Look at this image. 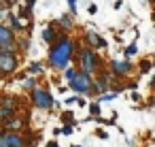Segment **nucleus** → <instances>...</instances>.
<instances>
[{"instance_id": "obj_1", "label": "nucleus", "mask_w": 155, "mask_h": 147, "mask_svg": "<svg viewBox=\"0 0 155 147\" xmlns=\"http://www.w3.org/2000/svg\"><path fill=\"white\" fill-rule=\"evenodd\" d=\"M74 51H77V43L68 34H62L53 45H49L47 62L53 70H64L66 66H70V60L74 58Z\"/></svg>"}, {"instance_id": "obj_2", "label": "nucleus", "mask_w": 155, "mask_h": 147, "mask_svg": "<svg viewBox=\"0 0 155 147\" xmlns=\"http://www.w3.org/2000/svg\"><path fill=\"white\" fill-rule=\"evenodd\" d=\"M79 70L81 73H87V75H96L102 70V60L98 58V53L89 47H79Z\"/></svg>"}, {"instance_id": "obj_3", "label": "nucleus", "mask_w": 155, "mask_h": 147, "mask_svg": "<svg viewBox=\"0 0 155 147\" xmlns=\"http://www.w3.org/2000/svg\"><path fill=\"white\" fill-rule=\"evenodd\" d=\"M30 104L38 111H49V109L55 107V100H53V94L47 87L36 85L34 90H30Z\"/></svg>"}, {"instance_id": "obj_4", "label": "nucleus", "mask_w": 155, "mask_h": 147, "mask_svg": "<svg viewBox=\"0 0 155 147\" xmlns=\"http://www.w3.org/2000/svg\"><path fill=\"white\" fill-rule=\"evenodd\" d=\"M70 85V90L74 92V94H87V96H94L96 92H94V77L91 75H87V73H77V77L68 83Z\"/></svg>"}, {"instance_id": "obj_5", "label": "nucleus", "mask_w": 155, "mask_h": 147, "mask_svg": "<svg viewBox=\"0 0 155 147\" xmlns=\"http://www.w3.org/2000/svg\"><path fill=\"white\" fill-rule=\"evenodd\" d=\"M19 68V56L17 53H2L0 51V77H9L17 73Z\"/></svg>"}, {"instance_id": "obj_6", "label": "nucleus", "mask_w": 155, "mask_h": 147, "mask_svg": "<svg viewBox=\"0 0 155 147\" xmlns=\"http://www.w3.org/2000/svg\"><path fill=\"white\" fill-rule=\"evenodd\" d=\"M34 141L28 136V130H9L7 145L9 147H30Z\"/></svg>"}, {"instance_id": "obj_7", "label": "nucleus", "mask_w": 155, "mask_h": 147, "mask_svg": "<svg viewBox=\"0 0 155 147\" xmlns=\"http://www.w3.org/2000/svg\"><path fill=\"white\" fill-rule=\"evenodd\" d=\"M110 75L113 77H127V75H132L134 73V64L130 62V60H110Z\"/></svg>"}, {"instance_id": "obj_8", "label": "nucleus", "mask_w": 155, "mask_h": 147, "mask_svg": "<svg viewBox=\"0 0 155 147\" xmlns=\"http://www.w3.org/2000/svg\"><path fill=\"white\" fill-rule=\"evenodd\" d=\"M83 36H85V43H87L85 47H89V49H94V51H96V49H106V47H108V43L104 41V36H100L96 30H85Z\"/></svg>"}, {"instance_id": "obj_9", "label": "nucleus", "mask_w": 155, "mask_h": 147, "mask_svg": "<svg viewBox=\"0 0 155 147\" xmlns=\"http://www.w3.org/2000/svg\"><path fill=\"white\" fill-rule=\"evenodd\" d=\"M28 121H30L28 115H17V113H15L11 119H7L0 128H5V130H26V128H28Z\"/></svg>"}, {"instance_id": "obj_10", "label": "nucleus", "mask_w": 155, "mask_h": 147, "mask_svg": "<svg viewBox=\"0 0 155 147\" xmlns=\"http://www.w3.org/2000/svg\"><path fill=\"white\" fill-rule=\"evenodd\" d=\"M60 36H62V32L58 30L55 22H51V24H49V26H47V28L43 30V41H45L47 45H53V43H55V41H58Z\"/></svg>"}, {"instance_id": "obj_11", "label": "nucleus", "mask_w": 155, "mask_h": 147, "mask_svg": "<svg viewBox=\"0 0 155 147\" xmlns=\"http://www.w3.org/2000/svg\"><path fill=\"white\" fill-rule=\"evenodd\" d=\"M55 26L60 28V32H62V34H66V32H70V30L74 28V19H72V15H68V13H66V15H62V17L55 22Z\"/></svg>"}, {"instance_id": "obj_12", "label": "nucleus", "mask_w": 155, "mask_h": 147, "mask_svg": "<svg viewBox=\"0 0 155 147\" xmlns=\"http://www.w3.org/2000/svg\"><path fill=\"white\" fill-rule=\"evenodd\" d=\"M7 19H9V24H7V26H9L13 32H24V30H26V26H24V24H21V19L17 17V13L9 11V13H7Z\"/></svg>"}, {"instance_id": "obj_13", "label": "nucleus", "mask_w": 155, "mask_h": 147, "mask_svg": "<svg viewBox=\"0 0 155 147\" xmlns=\"http://www.w3.org/2000/svg\"><path fill=\"white\" fill-rule=\"evenodd\" d=\"M0 107H7V109H13V111H17V109L21 107V100H19L17 96H11V94H7V96H0Z\"/></svg>"}, {"instance_id": "obj_14", "label": "nucleus", "mask_w": 155, "mask_h": 147, "mask_svg": "<svg viewBox=\"0 0 155 147\" xmlns=\"http://www.w3.org/2000/svg\"><path fill=\"white\" fill-rule=\"evenodd\" d=\"M17 36H15V32L7 26V24H2V22H0V45H2V43H13Z\"/></svg>"}, {"instance_id": "obj_15", "label": "nucleus", "mask_w": 155, "mask_h": 147, "mask_svg": "<svg viewBox=\"0 0 155 147\" xmlns=\"http://www.w3.org/2000/svg\"><path fill=\"white\" fill-rule=\"evenodd\" d=\"M26 73H28L30 77H41V75L45 73V68H43V64H41V62H30V64H28V68H26Z\"/></svg>"}, {"instance_id": "obj_16", "label": "nucleus", "mask_w": 155, "mask_h": 147, "mask_svg": "<svg viewBox=\"0 0 155 147\" xmlns=\"http://www.w3.org/2000/svg\"><path fill=\"white\" fill-rule=\"evenodd\" d=\"M17 111H13V109H7V107H0V126H2L7 119H11L13 115H15Z\"/></svg>"}, {"instance_id": "obj_17", "label": "nucleus", "mask_w": 155, "mask_h": 147, "mask_svg": "<svg viewBox=\"0 0 155 147\" xmlns=\"http://www.w3.org/2000/svg\"><path fill=\"white\" fill-rule=\"evenodd\" d=\"M62 73H64V77H66V81L70 83V81H72V79L77 77V73H79V68H74V66H66V68H64Z\"/></svg>"}, {"instance_id": "obj_18", "label": "nucleus", "mask_w": 155, "mask_h": 147, "mask_svg": "<svg viewBox=\"0 0 155 147\" xmlns=\"http://www.w3.org/2000/svg\"><path fill=\"white\" fill-rule=\"evenodd\" d=\"M62 121L68 124V126H74V111H72V109H70V111H64V113H62Z\"/></svg>"}, {"instance_id": "obj_19", "label": "nucleus", "mask_w": 155, "mask_h": 147, "mask_svg": "<svg viewBox=\"0 0 155 147\" xmlns=\"http://www.w3.org/2000/svg\"><path fill=\"white\" fill-rule=\"evenodd\" d=\"M21 87H24V90H28V92H30V90H34V87H36V79H34V77H26V79L21 81Z\"/></svg>"}, {"instance_id": "obj_20", "label": "nucleus", "mask_w": 155, "mask_h": 147, "mask_svg": "<svg viewBox=\"0 0 155 147\" xmlns=\"http://www.w3.org/2000/svg\"><path fill=\"white\" fill-rule=\"evenodd\" d=\"M136 51H138V47H136V43H130V45H127V47L123 49V56H125V60H130V58H132V56H134Z\"/></svg>"}, {"instance_id": "obj_21", "label": "nucleus", "mask_w": 155, "mask_h": 147, "mask_svg": "<svg viewBox=\"0 0 155 147\" xmlns=\"http://www.w3.org/2000/svg\"><path fill=\"white\" fill-rule=\"evenodd\" d=\"M149 70H151V60H149V58L140 60V73L144 75V73H149Z\"/></svg>"}, {"instance_id": "obj_22", "label": "nucleus", "mask_w": 155, "mask_h": 147, "mask_svg": "<svg viewBox=\"0 0 155 147\" xmlns=\"http://www.w3.org/2000/svg\"><path fill=\"white\" fill-rule=\"evenodd\" d=\"M7 134H9V130L0 128V147H9V145H7Z\"/></svg>"}, {"instance_id": "obj_23", "label": "nucleus", "mask_w": 155, "mask_h": 147, "mask_svg": "<svg viewBox=\"0 0 155 147\" xmlns=\"http://www.w3.org/2000/svg\"><path fill=\"white\" fill-rule=\"evenodd\" d=\"M115 96H117V94H108V92H104V94H100L98 100H100V102H110V100H115Z\"/></svg>"}, {"instance_id": "obj_24", "label": "nucleus", "mask_w": 155, "mask_h": 147, "mask_svg": "<svg viewBox=\"0 0 155 147\" xmlns=\"http://www.w3.org/2000/svg\"><path fill=\"white\" fill-rule=\"evenodd\" d=\"M89 113H91L94 117H98V115H100V104H98V102H91V104H89Z\"/></svg>"}, {"instance_id": "obj_25", "label": "nucleus", "mask_w": 155, "mask_h": 147, "mask_svg": "<svg viewBox=\"0 0 155 147\" xmlns=\"http://www.w3.org/2000/svg\"><path fill=\"white\" fill-rule=\"evenodd\" d=\"M30 13H32V11H28L26 7H21V9H19V15H17V17H19V19H30Z\"/></svg>"}, {"instance_id": "obj_26", "label": "nucleus", "mask_w": 155, "mask_h": 147, "mask_svg": "<svg viewBox=\"0 0 155 147\" xmlns=\"http://www.w3.org/2000/svg\"><path fill=\"white\" fill-rule=\"evenodd\" d=\"M72 132H74V126H68V124H66L64 128H60V134H68V136H70Z\"/></svg>"}, {"instance_id": "obj_27", "label": "nucleus", "mask_w": 155, "mask_h": 147, "mask_svg": "<svg viewBox=\"0 0 155 147\" xmlns=\"http://www.w3.org/2000/svg\"><path fill=\"white\" fill-rule=\"evenodd\" d=\"M68 7H70V13H68V15L74 17V15H77V0H68Z\"/></svg>"}, {"instance_id": "obj_28", "label": "nucleus", "mask_w": 155, "mask_h": 147, "mask_svg": "<svg viewBox=\"0 0 155 147\" xmlns=\"http://www.w3.org/2000/svg\"><path fill=\"white\" fill-rule=\"evenodd\" d=\"M7 13H9V7L0 2V22H2V17H7Z\"/></svg>"}, {"instance_id": "obj_29", "label": "nucleus", "mask_w": 155, "mask_h": 147, "mask_svg": "<svg viewBox=\"0 0 155 147\" xmlns=\"http://www.w3.org/2000/svg\"><path fill=\"white\" fill-rule=\"evenodd\" d=\"M34 5H36V0H26V9H28V11H32Z\"/></svg>"}, {"instance_id": "obj_30", "label": "nucleus", "mask_w": 155, "mask_h": 147, "mask_svg": "<svg viewBox=\"0 0 155 147\" xmlns=\"http://www.w3.org/2000/svg\"><path fill=\"white\" fill-rule=\"evenodd\" d=\"M98 13V7L96 5H89V15H96Z\"/></svg>"}, {"instance_id": "obj_31", "label": "nucleus", "mask_w": 155, "mask_h": 147, "mask_svg": "<svg viewBox=\"0 0 155 147\" xmlns=\"http://www.w3.org/2000/svg\"><path fill=\"white\" fill-rule=\"evenodd\" d=\"M132 100H134V102H138V100H140V94H138V92H134V94H132Z\"/></svg>"}, {"instance_id": "obj_32", "label": "nucleus", "mask_w": 155, "mask_h": 147, "mask_svg": "<svg viewBox=\"0 0 155 147\" xmlns=\"http://www.w3.org/2000/svg\"><path fill=\"white\" fill-rule=\"evenodd\" d=\"M74 100H77V96H70V98H66V104H68V107H70V104H72V102H74Z\"/></svg>"}, {"instance_id": "obj_33", "label": "nucleus", "mask_w": 155, "mask_h": 147, "mask_svg": "<svg viewBox=\"0 0 155 147\" xmlns=\"http://www.w3.org/2000/svg\"><path fill=\"white\" fill-rule=\"evenodd\" d=\"M96 132H98V136H100V138H106V136H108L104 130H96Z\"/></svg>"}, {"instance_id": "obj_34", "label": "nucleus", "mask_w": 155, "mask_h": 147, "mask_svg": "<svg viewBox=\"0 0 155 147\" xmlns=\"http://www.w3.org/2000/svg\"><path fill=\"white\" fill-rule=\"evenodd\" d=\"M47 147H62V145H60V143H55V141H49V143H47Z\"/></svg>"}, {"instance_id": "obj_35", "label": "nucleus", "mask_w": 155, "mask_h": 147, "mask_svg": "<svg viewBox=\"0 0 155 147\" xmlns=\"http://www.w3.org/2000/svg\"><path fill=\"white\" fill-rule=\"evenodd\" d=\"M2 5H7V7H11V0H0Z\"/></svg>"}, {"instance_id": "obj_36", "label": "nucleus", "mask_w": 155, "mask_h": 147, "mask_svg": "<svg viewBox=\"0 0 155 147\" xmlns=\"http://www.w3.org/2000/svg\"><path fill=\"white\" fill-rule=\"evenodd\" d=\"M70 147H83V145H70Z\"/></svg>"}, {"instance_id": "obj_37", "label": "nucleus", "mask_w": 155, "mask_h": 147, "mask_svg": "<svg viewBox=\"0 0 155 147\" xmlns=\"http://www.w3.org/2000/svg\"><path fill=\"white\" fill-rule=\"evenodd\" d=\"M15 2H17V0H11V5H15Z\"/></svg>"}, {"instance_id": "obj_38", "label": "nucleus", "mask_w": 155, "mask_h": 147, "mask_svg": "<svg viewBox=\"0 0 155 147\" xmlns=\"http://www.w3.org/2000/svg\"><path fill=\"white\" fill-rule=\"evenodd\" d=\"M0 81H2V77H0Z\"/></svg>"}]
</instances>
